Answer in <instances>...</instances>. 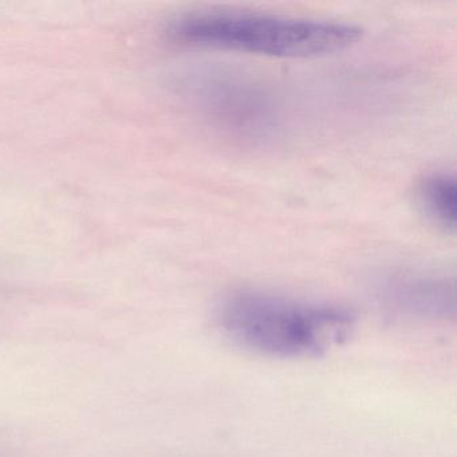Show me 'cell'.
Wrapping results in <instances>:
<instances>
[{"label":"cell","mask_w":457,"mask_h":457,"mask_svg":"<svg viewBox=\"0 0 457 457\" xmlns=\"http://www.w3.org/2000/svg\"><path fill=\"white\" fill-rule=\"evenodd\" d=\"M219 320L235 344L274 358L322 354L346 338L354 325L344 307L262 291L232 294L221 304Z\"/></svg>","instance_id":"6da1fadb"},{"label":"cell","mask_w":457,"mask_h":457,"mask_svg":"<svg viewBox=\"0 0 457 457\" xmlns=\"http://www.w3.org/2000/svg\"><path fill=\"white\" fill-rule=\"evenodd\" d=\"M172 33L186 44L280 58L333 54L362 37L349 23L239 12L191 15L175 23Z\"/></svg>","instance_id":"7a4b0ae2"},{"label":"cell","mask_w":457,"mask_h":457,"mask_svg":"<svg viewBox=\"0 0 457 457\" xmlns=\"http://www.w3.org/2000/svg\"><path fill=\"white\" fill-rule=\"evenodd\" d=\"M379 298L395 317L414 322H438L456 314L453 280L429 274H398L379 290Z\"/></svg>","instance_id":"3957f363"},{"label":"cell","mask_w":457,"mask_h":457,"mask_svg":"<svg viewBox=\"0 0 457 457\" xmlns=\"http://www.w3.org/2000/svg\"><path fill=\"white\" fill-rule=\"evenodd\" d=\"M456 180L448 173L427 176L417 187L421 212L444 231L456 229Z\"/></svg>","instance_id":"277c9868"}]
</instances>
